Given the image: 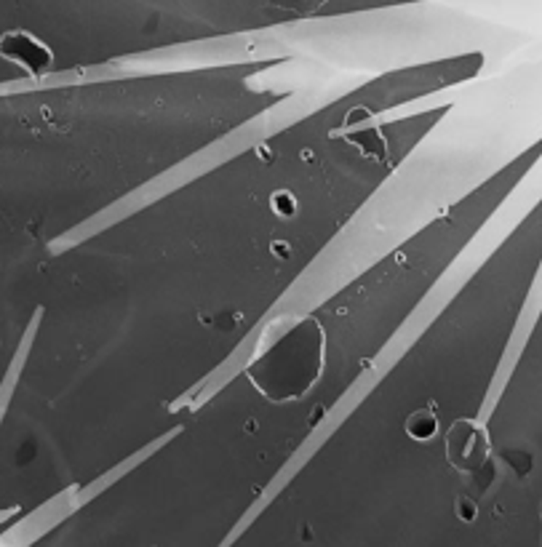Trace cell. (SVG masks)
Returning <instances> with one entry per match:
<instances>
[{"label":"cell","instance_id":"6da1fadb","mask_svg":"<svg viewBox=\"0 0 542 547\" xmlns=\"http://www.w3.org/2000/svg\"><path fill=\"white\" fill-rule=\"evenodd\" d=\"M0 57H5V60L16 61V64H22L27 70L38 72V70H43L51 61V51L38 38H33L30 32L14 30V32H8V35L0 38Z\"/></svg>","mask_w":542,"mask_h":547},{"label":"cell","instance_id":"7a4b0ae2","mask_svg":"<svg viewBox=\"0 0 542 547\" xmlns=\"http://www.w3.org/2000/svg\"><path fill=\"white\" fill-rule=\"evenodd\" d=\"M270 203H273V211L281 214V217H292V214L297 211V200H294V195L286 192V190L276 192V195L270 198Z\"/></svg>","mask_w":542,"mask_h":547},{"label":"cell","instance_id":"3957f363","mask_svg":"<svg viewBox=\"0 0 542 547\" xmlns=\"http://www.w3.org/2000/svg\"><path fill=\"white\" fill-rule=\"evenodd\" d=\"M289 251H292V246L289 244H278V241L273 244V254H276V256H284V259H286V256H289Z\"/></svg>","mask_w":542,"mask_h":547}]
</instances>
